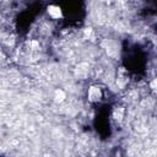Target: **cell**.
<instances>
[{
	"mask_svg": "<svg viewBox=\"0 0 157 157\" xmlns=\"http://www.w3.org/2000/svg\"><path fill=\"white\" fill-rule=\"evenodd\" d=\"M64 97H65V94H64L63 91H56V92H55V101L61 102V101L64 99Z\"/></svg>",
	"mask_w": 157,
	"mask_h": 157,
	"instance_id": "3957f363",
	"label": "cell"
},
{
	"mask_svg": "<svg viewBox=\"0 0 157 157\" xmlns=\"http://www.w3.org/2000/svg\"><path fill=\"white\" fill-rule=\"evenodd\" d=\"M48 13H49L53 18H59V17L61 16V10H60V7L52 5V6L48 7Z\"/></svg>",
	"mask_w": 157,
	"mask_h": 157,
	"instance_id": "7a4b0ae2",
	"label": "cell"
},
{
	"mask_svg": "<svg viewBox=\"0 0 157 157\" xmlns=\"http://www.w3.org/2000/svg\"><path fill=\"white\" fill-rule=\"evenodd\" d=\"M88 98L90 101L94 102V101H98L101 98V90L98 87H91L88 90Z\"/></svg>",
	"mask_w": 157,
	"mask_h": 157,
	"instance_id": "6da1fadb",
	"label": "cell"
}]
</instances>
